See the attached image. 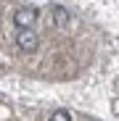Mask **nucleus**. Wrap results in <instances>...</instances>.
<instances>
[{
    "label": "nucleus",
    "instance_id": "f03ea898",
    "mask_svg": "<svg viewBox=\"0 0 119 121\" xmlns=\"http://www.w3.org/2000/svg\"><path fill=\"white\" fill-rule=\"evenodd\" d=\"M16 45L21 48V50H27V53H32V50L40 48V37H37L32 29H21V32L16 34Z\"/></svg>",
    "mask_w": 119,
    "mask_h": 121
},
{
    "label": "nucleus",
    "instance_id": "7ed1b4c3",
    "mask_svg": "<svg viewBox=\"0 0 119 121\" xmlns=\"http://www.w3.org/2000/svg\"><path fill=\"white\" fill-rule=\"evenodd\" d=\"M66 21H69V11L61 8V5H56V8H53V24H56V26H64Z\"/></svg>",
    "mask_w": 119,
    "mask_h": 121
},
{
    "label": "nucleus",
    "instance_id": "20e7f679",
    "mask_svg": "<svg viewBox=\"0 0 119 121\" xmlns=\"http://www.w3.org/2000/svg\"><path fill=\"white\" fill-rule=\"evenodd\" d=\"M48 121H71V116H69V111L58 108V111H53V113H50V118H48Z\"/></svg>",
    "mask_w": 119,
    "mask_h": 121
},
{
    "label": "nucleus",
    "instance_id": "f257e3e1",
    "mask_svg": "<svg viewBox=\"0 0 119 121\" xmlns=\"http://www.w3.org/2000/svg\"><path fill=\"white\" fill-rule=\"evenodd\" d=\"M37 8H19L16 13H13V24L19 26V29H32V24L37 21Z\"/></svg>",
    "mask_w": 119,
    "mask_h": 121
}]
</instances>
